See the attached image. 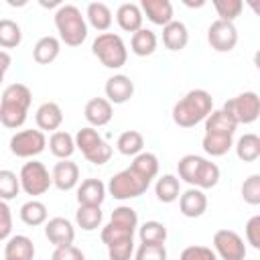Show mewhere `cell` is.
<instances>
[{
    "label": "cell",
    "instance_id": "obj_1",
    "mask_svg": "<svg viewBox=\"0 0 260 260\" xmlns=\"http://www.w3.org/2000/svg\"><path fill=\"white\" fill-rule=\"evenodd\" d=\"M213 110V98L207 89H191L173 106V122L179 128H193Z\"/></svg>",
    "mask_w": 260,
    "mask_h": 260
},
{
    "label": "cell",
    "instance_id": "obj_2",
    "mask_svg": "<svg viewBox=\"0 0 260 260\" xmlns=\"http://www.w3.org/2000/svg\"><path fill=\"white\" fill-rule=\"evenodd\" d=\"M32 102V93L24 83H10L2 91L0 100V124L4 128L16 130L26 122V114Z\"/></svg>",
    "mask_w": 260,
    "mask_h": 260
},
{
    "label": "cell",
    "instance_id": "obj_3",
    "mask_svg": "<svg viewBox=\"0 0 260 260\" xmlns=\"http://www.w3.org/2000/svg\"><path fill=\"white\" fill-rule=\"evenodd\" d=\"M55 28L59 41L67 47H79L87 39V22L75 4H61L55 10Z\"/></svg>",
    "mask_w": 260,
    "mask_h": 260
},
{
    "label": "cell",
    "instance_id": "obj_4",
    "mask_svg": "<svg viewBox=\"0 0 260 260\" xmlns=\"http://www.w3.org/2000/svg\"><path fill=\"white\" fill-rule=\"evenodd\" d=\"M136 230H138V213H136V209L130 207V205H118L112 211L110 221L102 228L100 238L108 248V246H114V244H120V242L134 240Z\"/></svg>",
    "mask_w": 260,
    "mask_h": 260
},
{
    "label": "cell",
    "instance_id": "obj_5",
    "mask_svg": "<svg viewBox=\"0 0 260 260\" xmlns=\"http://www.w3.org/2000/svg\"><path fill=\"white\" fill-rule=\"evenodd\" d=\"M91 53L108 69H120L128 61L126 43L116 32H100L91 43Z\"/></svg>",
    "mask_w": 260,
    "mask_h": 260
},
{
    "label": "cell",
    "instance_id": "obj_6",
    "mask_svg": "<svg viewBox=\"0 0 260 260\" xmlns=\"http://www.w3.org/2000/svg\"><path fill=\"white\" fill-rule=\"evenodd\" d=\"M73 138H75V148H79L81 154L85 156V160L91 162V165L102 167V165H106V162L112 158V154H114V148H112V146L102 138V134H100L95 128H91V126L79 128Z\"/></svg>",
    "mask_w": 260,
    "mask_h": 260
},
{
    "label": "cell",
    "instance_id": "obj_7",
    "mask_svg": "<svg viewBox=\"0 0 260 260\" xmlns=\"http://www.w3.org/2000/svg\"><path fill=\"white\" fill-rule=\"evenodd\" d=\"M150 183H152V181L144 179L142 175H138L134 169L128 167V169L116 173V175L108 181L106 191H108L114 199L126 201V199H136V197H140L142 193H146V189L150 187Z\"/></svg>",
    "mask_w": 260,
    "mask_h": 260
},
{
    "label": "cell",
    "instance_id": "obj_8",
    "mask_svg": "<svg viewBox=\"0 0 260 260\" xmlns=\"http://www.w3.org/2000/svg\"><path fill=\"white\" fill-rule=\"evenodd\" d=\"M18 181H20V189L32 197L47 193L49 187L53 185L49 169L41 160H35V158H30L28 162L22 165V169L18 173Z\"/></svg>",
    "mask_w": 260,
    "mask_h": 260
},
{
    "label": "cell",
    "instance_id": "obj_9",
    "mask_svg": "<svg viewBox=\"0 0 260 260\" xmlns=\"http://www.w3.org/2000/svg\"><path fill=\"white\" fill-rule=\"evenodd\" d=\"M221 110L230 114L236 124H252L260 116V98L256 91H244L228 100Z\"/></svg>",
    "mask_w": 260,
    "mask_h": 260
},
{
    "label": "cell",
    "instance_id": "obj_10",
    "mask_svg": "<svg viewBox=\"0 0 260 260\" xmlns=\"http://www.w3.org/2000/svg\"><path fill=\"white\" fill-rule=\"evenodd\" d=\"M10 152L18 158H35L47 146V136L41 130H18L10 136Z\"/></svg>",
    "mask_w": 260,
    "mask_h": 260
},
{
    "label": "cell",
    "instance_id": "obj_11",
    "mask_svg": "<svg viewBox=\"0 0 260 260\" xmlns=\"http://www.w3.org/2000/svg\"><path fill=\"white\" fill-rule=\"evenodd\" d=\"M213 252L221 260H244L246 258V244L244 238L234 230H217L213 234Z\"/></svg>",
    "mask_w": 260,
    "mask_h": 260
},
{
    "label": "cell",
    "instance_id": "obj_12",
    "mask_svg": "<svg viewBox=\"0 0 260 260\" xmlns=\"http://www.w3.org/2000/svg\"><path fill=\"white\" fill-rule=\"evenodd\" d=\"M207 43L217 53H230L238 45V28L234 22L213 20L207 28Z\"/></svg>",
    "mask_w": 260,
    "mask_h": 260
},
{
    "label": "cell",
    "instance_id": "obj_13",
    "mask_svg": "<svg viewBox=\"0 0 260 260\" xmlns=\"http://www.w3.org/2000/svg\"><path fill=\"white\" fill-rule=\"evenodd\" d=\"M104 91H106V100L112 106H120V104H126L134 95V81L124 73H116L106 79Z\"/></svg>",
    "mask_w": 260,
    "mask_h": 260
},
{
    "label": "cell",
    "instance_id": "obj_14",
    "mask_svg": "<svg viewBox=\"0 0 260 260\" xmlns=\"http://www.w3.org/2000/svg\"><path fill=\"white\" fill-rule=\"evenodd\" d=\"M45 236L55 246H71L75 240V228L67 217H51L45 221Z\"/></svg>",
    "mask_w": 260,
    "mask_h": 260
},
{
    "label": "cell",
    "instance_id": "obj_15",
    "mask_svg": "<svg viewBox=\"0 0 260 260\" xmlns=\"http://www.w3.org/2000/svg\"><path fill=\"white\" fill-rule=\"evenodd\" d=\"M51 179L59 191H71L79 185V167L71 158L59 160L51 171Z\"/></svg>",
    "mask_w": 260,
    "mask_h": 260
},
{
    "label": "cell",
    "instance_id": "obj_16",
    "mask_svg": "<svg viewBox=\"0 0 260 260\" xmlns=\"http://www.w3.org/2000/svg\"><path fill=\"white\" fill-rule=\"evenodd\" d=\"M179 209L185 217H201L207 211V195L197 187H189L179 195Z\"/></svg>",
    "mask_w": 260,
    "mask_h": 260
},
{
    "label": "cell",
    "instance_id": "obj_17",
    "mask_svg": "<svg viewBox=\"0 0 260 260\" xmlns=\"http://www.w3.org/2000/svg\"><path fill=\"white\" fill-rule=\"evenodd\" d=\"M83 116H85V120L91 128H100V126H106L112 120L114 106L106 98H91L83 108Z\"/></svg>",
    "mask_w": 260,
    "mask_h": 260
},
{
    "label": "cell",
    "instance_id": "obj_18",
    "mask_svg": "<svg viewBox=\"0 0 260 260\" xmlns=\"http://www.w3.org/2000/svg\"><path fill=\"white\" fill-rule=\"evenodd\" d=\"M138 6L142 10V16H146L156 26H167L171 20H175L173 4L169 0H142Z\"/></svg>",
    "mask_w": 260,
    "mask_h": 260
},
{
    "label": "cell",
    "instance_id": "obj_19",
    "mask_svg": "<svg viewBox=\"0 0 260 260\" xmlns=\"http://www.w3.org/2000/svg\"><path fill=\"white\" fill-rule=\"evenodd\" d=\"M35 122L41 132H57L63 124V110L55 102H45L35 112Z\"/></svg>",
    "mask_w": 260,
    "mask_h": 260
},
{
    "label": "cell",
    "instance_id": "obj_20",
    "mask_svg": "<svg viewBox=\"0 0 260 260\" xmlns=\"http://www.w3.org/2000/svg\"><path fill=\"white\" fill-rule=\"evenodd\" d=\"M108 191H106V185L104 181L100 179H85L77 185V203L79 205H100L104 203Z\"/></svg>",
    "mask_w": 260,
    "mask_h": 260
},
{
    "label": "cell",
    "instance_id": "obj_21",
    "mask_svg": "<svg viewBox=\"0 0 260 260\" xmlns=\"http://www.w3.org/2000/svg\"><path fill=\"white\" fill-rule=\"evenodd\" d=\"M142 20H144L142 10H140V6L134 4V2H124V4H120L118 10H116V22H118V26H120L124 32H132V35H134L136 30L142 28Z\"/></svg>",
    "mask_w": 260,
    "mask_h": 260
},
{
    "label": "cell",
    "instance_id": "obj_22",
    "mask_svg": "<svg viewBox=\"0 0 260 260\" xmlns=\"http://www.w3.org/2000/svg\"><path fill=\"white\" fill-rule=\"evenodd\" d=\"M4 258L8 260H32L35 258V244L28 236L16 234L6 240L4 246Z\"/></svg>",
    "mask_w": 260,
    "mask_h": 260
},
{
    "label": "cell",
    "instance_id": "obj_23",
    "mask_svg": "<svg viewBox=\"0 0 260 260\" xmlns=\"http://www.w3.org/2000/svg\"><path fill=\"white\" fill-rule=\"evenodd\" d=\"M189 43V30L185 22L171 20L167 26H162V45L169 51H183Z\"/></svg>",
    "mask_w": 260,
    "mask_h": 260
},
{
    "label": "cell",
    "instance_id": "obj_24",
    "mask_svg": "<svg viewBox=\"0 0 260 260\" xmlns=\"http://www.w3.org/2000/svg\"><path fill=\"white\" fill-rule=\"evenodd\" d=\"M61 53V41L53 35H47V37H41L35 47H32V59L39 63V65H49L53 63Z\"/></svg>",
    "mask_w": 260,
    "mask_h": 260
},
{
    "label": "cell",
    "instance_id": "obj_25",
    "mask_svg": "<svg viewBox=\"0 0 260 260\" xmlns=\"http://www.w3.org/2000/svg\"><path fill=\"white\" fill-rule=\"evenodd\" d=\"M201 146L205 154L209 156H223L234 146V134H221V132H205Z\"/></svg>",
    "mask_w": 260,
    "mask_h": 260
},
{
    "label": "cell",
    "instance_id": "obj_26",
    "mask_svg": "<svg viewBox=\"0 0 260 260\" xmlns=\"http://www.w3.org/2000/svg\"><path fill=\"white\" fill-rule=\"evenodd\" d=\"M85 22H89L95 30L106 32L112 26V10L104 2H89L85 8Z\"/></svg>",
    "mask_w": 260,
    "mask_h": 260
},
{
    "label": "cell",
    "instance_id": "obj_27",
    "mask_svg": "<svg viewBox=\"0 0 260 260\" xmlns=\"http://www.w3.org/2000/svg\"><path fill=\"white\" fill-rule=\"evenodd\" d=\"M156 45H158V39L156 35L150 30V28H140L132 35L130 39V51L136 55V57H148L156 51Z\"/></svg>",
    "mask_w": 260,
    "mask_h": 260
},
{
    "label": "cell",
    "instance_id": "obj_28",
    "mask_svg": "<svg viewBox=\"0 0 260 260\" xmlns=\"http://www.w3.org/2000/svg\"><path fill=\"white\" fill-rule=\"evenodd\" d=\"M154 193H156V199L160 203H173V201H177L179 195H181V181H179V177H175L171 173L158 177L156 183H154Z\"/></svg>",
    "mask_w": 260,
    "mask_h": 260
},
{
    "label": "cell",
    "instance_id": "obj_29",
    "mask_svg": "<svg viewBox=\"0 0 260 260\" xmlns=\"http://www.w3.org/2000/svg\"><path fill=\"white\" fill-rule=\"evenodd\" d=\"M49 150L59 158V160H65V158H71L73 152H75V138L65 132V130H57L51 134L49 138Z\"/></svg>",
    "mask_w": 260,
    "mask_h": 260
},
{
    "label": "cell",
    "instance_id": "obj_30",
    "mask_svg": "<svg viewBox=\"0 0 260 260\" xmlns=\"http://www.w3.org/2000/svg\"><path fill=\"white\" fill-rule=\"evenodd\" d=\"M22 223L30 225V228H37V225H43L49 217V211H47V205L39 199H30L26 203H22L20 211H18Z\"/></svg>",
    "mask_w": 260,
    "mask_h": 260
},
{
    "label": "cell",
    "instance_id": "obj_31",
    "mask_svg": "<svg viewBox=\"0 0 260 260\" xmlns=\"http://www.w3.org/2000/svg\"><path fill=\"white\" fill-rule=\"evenodd\" d=\"M236 156L244 162H254L260 156V136L254 132H248L238 138L236 142Z\"/></svg>",
    "mask_w": 260,
    "mask_h": 260
},
{
    "label": "cell",
    "instance_id": "obj_32",
    "mask_svg": "<svg viewBox=\"0 0 260 260\" xmlns=\"http://www.w3.org/2000/svg\"><path fill=\"white\" fill-rule=\"evenodd\" d=\"M104 213L100 205H79L75 211V223L83 230V232H93L102 225Z\"/></svg>",
    "mask_w": 260,
    "mask_h": 260
},
{
    "label": "cell",
    "instance_id": "obj_33",
    "mask_svg": "<svg viewBox=\"0 0 260 260\" xmlns=\"http://www.w3.org/2000/svg\"><path fill=\"white\" fill-rule=\"evenodd\" d=\"M205 122V132H221V134H236L238 124L230 114L223 110H211V114L203 120Z\"/></svg>",
    "mask_w": 260,
    "mask_h": 260
},
{
    "label": "cell",
    "instance_id": "obj_34",
    "mask_svg": "<svg viewBox=\"0 0 260 260\" xmlns=\"http://www.w3.org/2000/svg\"><path fill=\"white\" fill-rule=\"evenodd\" d=\"M116 148L120 154L124 156H136L142 152L144 148V136L138 132V130H126L118 136L116 140Z\"/></svg>",
    "mask_w": 260,
    "mask_h": 260
},
{
    "label": "cell",
    "instance_id": "obj_35",
    "mask_svg": "<svg viewBox=\"0 0 260 260\" xmlns=\"http://www.w3.org/2000/svg\"><path fill=\"white\" fill-rule=\"evenodd\" d=\"M203 156L199 154H185L179 158L177 162V173H179V181H185L187 185L195 187V179H197V173L203 165Z\"/></svg>",
    "mask_w": 260,
    "mask_h": 260
},
{
    "label": "cell",
    "instance_id": "obj_36",
    "mask_svg": "<svg viewBox=\"0 0 260 260\" xmlns=\"http://www.w3.org/2000/svg\"><path fill=\"white\" fill-rule=\"evenodd\" d=\"M140 244H165L167 242V225L156 219H148L138 225Z\"/></svg>",
    "mask_w": 260,
    "mask_h": 260
},
{
    "label": "cell",
    "instance_id": "obj_37",
    "mask_svg": "<svg viewBox=\"0 0 260 260\" xmlns=\"http://www.w3.org/2000/svg\"><path fill=\"white\" fill-rule=\"evenodd\" d=\"M130 169H134L138 175H142L144 179H148V181H152L156 175H158V158H156V154L154 152H140V154H136L134 158H132V162H130Z\"/></svg>",
    "mask_w": 260,
    "mask_h": 260
},
{
    "label": "cell",
    "instance_id": "obj_38",
    "mask_svg": "<svg viewBox=\"0 0 260 260\" xmlns=\"http://www.w3.org/2000/svg\"><path fill=\"white\" fill-rule=\"evenodd\" d=\"M22 43V30L18 22L10 18H0V47L2 49H16Z\"/></svg>",
    "mask_w": 260,
    "mask_h": 260
},
{
    "label": "cell",
    "instance_id": "obj_39",
    "mask_svg": "<svg viewBox=\"0 0 260 260\" xmlns=\"http://www.w3.org/2000/svg\"><path fill=\"white\" fill-rule=\"evenodd\" d=\"M217 183H219V167L215 162H211V160L205 158L203 165H201V169H199V173H197L195 187L201 189V191H205V189L215 187Z\"/></svg>",
    "mask_w": 260,
    "mask_h": 260
},
{
    "label": "cell",
    "instance_id": "obj_40",
    "mask_svg": "<svg viewBox=\"0 0 260 260\" xmlns=\"http://www.w3.org/2000/svg\"><path fill=\"white\" fill-rule=\"evenodd\" d=\"M18 191H20L18 175L8 169H0V201L14 199L18 195Z\"/></svg>",
    "mask_w": 260,
    "mask_h": 260
},
{
    "label": "cell",
    "instance_id": "obj_41",
    "mask_svg": "<svg viewBox=\"0 0 260 260\" xmlns=\"http://www.w3.org/2000/svg\"><path fill=\"white\" fill-rule=\"evenodd\" d=\"M213 8L219 16L217 20L234 22L244 10V2L242 0H213Z\"/></svg>",
    "mask_w": 260,
    "mask_h": 260
},
{
    "label": "cell",
    "instance_id": "obj_42",
    "mask_svg": "<svg viewBox=\"0 0 260 260\" xmlns=\"http://www.w3.org/2000/svg\"><path fill=\"white\" fill-rule=\"evenodd\" d=\"M242 199L248 205H260V175H250L242 183Z\"/></svg>",
    "mask_w": 260,
    "mask_h": 260
},
{
    "label": "cell",
    "instance_id": "obj_43",
    "mask_svg": "<svg viewBox=\"0 0 260 260\" xmlns=\"http://www.w3.org/2000/svg\"><path fill=\"white\" fill-rule=\"evenodd\" d=\"M134 260H167L165 244H140L134 252Z\"/></svg>",
    "mask_w": 260,
    "mask_h": 260
},
{
    "label": "cell",
    "instance_id": "obj_44",
    "mask_svg": "<svg viewBox=\"0 0 260 260\" xmlns=\"http://www.w3.org/2000/svg\"><path fill=\"white\" fill-rule=\"evenodd\" d=\"M179 260H219V258L215 256V252L211 248H207V246H195L193 244V246H187L181 252Z\"/></svg>",
    "mask_w": 260,
    "mask_h": 260
},
{
    "label": "cell",
    "instance_id": "obj_45",
    "mask_svg": "<svg viewBox=\"0 0 260 260\" xmlns=\"http://www.w3.org/2000/svg\"><path fill=\"white\" fill-rule=\"evenodd\" d=\"M132 256H134V240L108 246V258L110 260H130Z\"/></svg>",
    "mask_w": 260,
    "mask_h": 260
},
{
    "label": "cell",
    "instance_id": "obj_46",
    "mask_svg": "<svg viewBox=\"0 0 260 260\" xmlns=\"http://www.w3.org/2000/svg\"><path fill=\"white\" fill-rule=\"evenodd\" d=\"M12 234V213L6 201H0V242L8 240Z\"/></svg>",
    "mask_w": 260,
    "mask_h": 260
},
{
    "label": "cell",
    "instance_id": "obj_47",
    "mask_svg": "<svg viewBox=\"0 0 260 260\" xmlns=\"http://www.w3.org/2000/svg\"><path fill=\"white\" fill-rule=\"evenodd\" d=\"M51 260H85V254L77 246H61L55 248L51 254Z\"/></svg>",
    "mask_w": 260,
    "mask_h": 260
},
{
    "label": "cell",
    "instance_id": "obj_48",
    "mask_svg": "<svg viewBox=\"0 0 260 260\" xmlns=\"http://www.w3.org/2000/svg\"><path fill=\"white\" fill-rule=\"evenodd\" d=\"M246 242L252 248H260V215H252L246 223Z\"/></svg>",
    "mask_w": 260,
    "mask_h": 260
},
{
    "label": "cell",
    "instance_id": "obj_49",
    "mask_svg": "<svg viewBox=\"0 0 260 260\" xmlns=\"http://www.w3.org/2000/svg\"><path fill=\"white\" fill-rule=\"evenodd\" d=\"M10 63H12L10 55H8L6 51H0V83L4 81V75H6L8 67H10Z\"/></svg>",
    "mask_w": 260,
    "mask_h": 260
},
{
    "label": "cell",
    "instance_id": "obj_50",
    "mask_svg": "<svg viewBox=\"0 0 260 260\" xmlns=\"http://www.w3.org/2000/svg\"><path fill=\"white\" fill-rule=\"evenodd\" d=\"M4 260H8V258H4Z\"/></svg>",
    "mask_w": 260,
    "mask_h": 260
}]
</instances>
